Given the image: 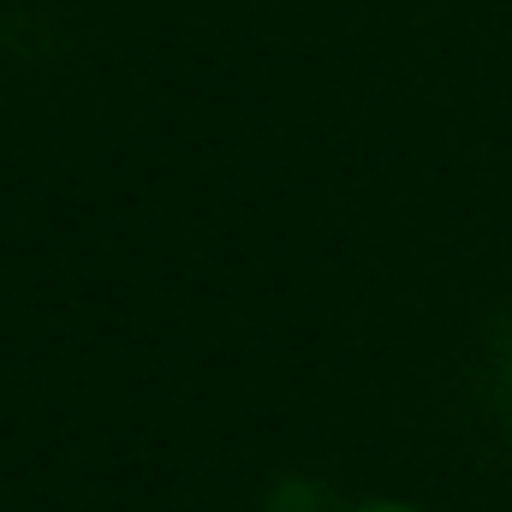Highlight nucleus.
<instances>
[{
	"instance_id": "obj_1",
	"label": "nucleus",
	"mask_w": 512,
	"mask_h": 512,
	"mask_svg": "<svg viewBox=\"0 0 512 512\" xmlns=\"http://www.w3.org/2000/svg\"><path fill=\"white\" fill-rule=\"evenodd\" d=\"M358 512H411V507H358Z\"/></svg>"
}]
</instances>
